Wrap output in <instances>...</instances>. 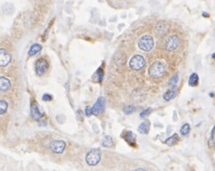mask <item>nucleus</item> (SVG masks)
Listing matches in <instances>:
<instances>
[{
    "instance_id": "obj_22",
    "label": "nucleus",
    "mask_w": 215,
    "mask_h": 171,
    "mask_svg": "<svg viewBox=\"0 0 215 171\" xmlns=\"http://www.w3.org/2000/svg\"><path fill=\"white\" fill-rule=\"evenodd\" d=\"M134 111H135V107L131 104L126 105V107L123 108V112L125 114H132Z\"/></svg>"
},
{
    "instance_id": "obj_27",
    "label": "nucleus",
    "mask_w": 215,
    "mask_h": 171,
    "mask_svg": "<svg viewBox=\"0 0 215 171\" xmlns=\"http://www.w3.org/2000/svg\"><path fill=\"white\" fill-rule=\"evenodd\" d=\"M52 100V97L51 95H49V94H45L43 96V101H45V102H49V101H51Z\"/></svg>"
},
{
    "instance_id": "obj_16",
    "label": "nucleus",
    "mask_w": 215,
    "mask_h": 171,
    "mask_svg": "<svg viewBox=\"0 0 215 171\" xmlns=\"http://www.w3.org/2000/svg\"><path fill=\"white\" fill-rule=\"evenodd\" d=\"M42 49V46L39 45V43H34L30 46L29 50H28V55L29 56H33V55H35L36 53H38V52L41 51Z\"/></svg>"
},
{
    "instance_id": "obj_17",
    "label": "nucleus",
    "mask_w": 215,
    "mask_h": 171,
    "mask_svg": "<svg viewBox=\"0 0 215 171\" xmlns=\"http://www.w3.org/2000/svg\"><path fill=\"white\" fill-rule=\"evenodd\" d=\"M102 145L104 146V147H107V148L113 147V146L114 145L113 140V137H111V136H110V135L105 136L104 139H103V141H102Z\"/></svg>"
},
{
    "instance_id": "obj_28",
    "label": "nucleus",
    "mask_w": 215,
    "mask_h": 171,
    "mask_svg": "<svg viewBox=\"0 0 215 171\" xmlns=\"http://www.w3.org/2000/svg\"><path fill=\"white\" fill-rule=\"evenodd\" d=\"M135 171H146V170L145 168H137Z\"/></svg>"
},
{
    "instance_id": "obj_18",
    "label": "nucleus",
    "mask_w": 215,
    "mask_h": 171,
    "mask_svg": "<svg viewBox=\"0 0 215 171\" xmlns=\"http://www.w3.org/2000/svg\"><path fill=\"white\" fill-rule=\"evenodd\" d=\"M199 83V76L196 73L192 74L191 76L189 77V80H188V84L190 86H197Z\"/></svg>"
},
{
    "instance_id": "obj_24",
    "label": "nucleus",
    "mask_w": 215,
    "mask_h": 171,
    "mask_svg": "<svg viewBox=\"0 0 215 171\" xmlns=\"http://www.w3.org/2000/svg\"><path fill=\"white\" fill-rule=\"evenodd\" d=\"M177 81H178V76H173L172 78H171L170 80H169V85L170 86H172V87H174L176 85V83H177Z\"/></svg>"
},
{
    "instance_id": "obj_9",
    "label": "nucleus",
    "mask_w": 215,
    "mask_h": 171,
    "mask_svg": "<svg viewBox=\"0 0 215 171\" xmlns=\"http://www.w3.org/2000/svg\"><path fill=\"white\" fill-rule=\"evenodd\" d=\"M105 107H106L105 99L103 97L99 98L97 100V102H95V104L92 107V113L94 115H99L100 113H102L103 111H104Z\"/></svg>"
},
{
    "instance_id": "obj_29",
    "label": "nucleus",
    "mask_w": 215,
    "mask_h": 171,
    "mask_svg": "<svg viewBox=\"0 0 215 171\" xmlns=\"http://www.w3.org/2000/svg\"><path fill=\"white\" fill-rule=\"evenodd\" d=\"M204 17H205V18H207V17H208V14L207 15V14H205V13H204Z\"/></svg>"
},
{
    "instance_id": "obj_13",
    "label": "nucleus",
    "mask_w": 215,
    "mask_h": 171,
    "mask_svg": "<svg viewBox=\"0 0 215 171\" xmlns=\"http://www.w3.org/2000/svg\"><path fill=\"white\" fill-rule=\"evenodd\" d=\"M176 95H177V89L176 87H173V88L169 89L166 93H165L163 98L165 101H171V100H173V98H176Z\"/></svg>"
},
{
    "instance_id": "obj_26",
    "label": "nucleus",
    "mask_w": 215,
    "mask_h": 171,
    "mask_svg": "<svg viewBox=\"0 0 215 171\" xmlns=\"http://www.w3.org/2000/svg\"><path fill=\"white\" fill-rule=\"evenodd\" d=\"M93 113H92V107H87L85 108V115L86 116H91Z\"/></svg>"
},
{
    "instance_id": "obj_11",
    "label": "nucleus",
    "mask_w": 215,
    "mask_h": 171,
    "mask_svg": "<svg viewBox=\"0 0 215 171\" xmlns=\"http://www.w3.org/2000/svg\"><path fill=\"white\" fill-rule=\"evenodd\" d=\"M10 87H11L10 79L5 76H0V91L6 92L10 89Z\"/></svg>"
},
{
    "instance_id": "obj_30",
    "label": "nucleus",
    "mask_w": 215,
    "mask_h": 171,
    "mask_svg": "<svg viewBox=\"0 0 215 171\" xmlns=\"http://www.w3.org/2000/svg\"><path fill=\"white\" fill-rule=\"evenodd\" d=\"M212 56H213V57H215V53H213V55H212Z\"/></svg>"
},
{
    "instance_id": "obj_19",
    "label": "nucleus",
    "mask_w": 215,
    "mask_h": 171,
    "mask_svg": "<svg viewBox=\"0 0 215 171\" xmlns=\"http://www.w3.org/2000/svg\"><path fill=\"white\" fill-rule=\"evenodd\" d=\"M177 141H178V135H176V133H174L172 136H170L169 138L166 140V144L169 145V146H173L176 145Z\"/></svg>"
},
{
    "instance_id": "obj_25",
    "label": "nucleus",
    "mask_w": 215,
    "mask_h": 171,
    "mask_svg": "<svg viewBox=\"0 0 215 171\" xmlns=\"http://www.w3.org/2000/svg\"><path fill=\"white\" fill-rule=\"evenodd\" d=\"M151 112H152V108L148 107V108H146V109L142 110V112H141V114H140V116H141L142 118H143V117H146V116H148V115L150 114Z\"/></svg>"
},
{
    "instance_id": "obj_7",
    "label": "nucleus",
    "mask_w": 215,
    "mask_h": 171,
    "mask_svg": "<svg viewBox=\"0 0 215 171\" xmlns=\"http://www.w3.org/2000/svg\"><path fill=\"white\" fill-rule=\"evenodd\" d=\"M12 56L7 49L0 48V67H6L10 64Z\"/></svg>"
},
{
    "instance_id": "obj_2",
    "label": "nucleus",
    "mask_w": 215,
    "mask_h": 171,
    "mask_svg": "<svg viewBox=\"0 0 215 171\" xmlns=\"http://www.w3.org/2000/svg\"><path fill=\"white\" fill-rule=\"evenodd\" d=\"M102 158V153L100 149H91L88 153L86 154L85 161L89 166H95L100 163Z\"/></svg>"
},
{
    "instance_id": "obj_21",
    "label": "nucleus",
    "mask_w": 215,
    "mask_h": 171,
    "mask_svg": "<svg viewBox=\"0 0 215 171\" xmlns=\"http://www.w3.org/2000/svg\"><path fill=\"white\" fill-rule=\"evenodd\" d=\"M190 132V126L189 124H184L181 128H180V133L183 135V136H187L189 135Z\"/></svg>"
},
{
    "instance_id": "obj_5",
    "label": "nucleus",
    "mask_w": 215,
    "mask_h": 171,
    "mask_svg": "<svg viewBox=\"0 0 215 171\" xmlns=\"http://www.w3.org/2000/svg\"><path fill=\"white\" fill-rule=\"evenodd\" d=\"M179 46V39L176 35L169 36L165 40L164 46L168 51H173L178 48Z\"/></svg>"
},
{
    "instance_id": "obj_4",
    "label": "nucleus",
    "mask_w": 215,
    "mask_h": 171,
    "mask_svg": "<svg viewBox=\"0 0 215 171\" xmlns=\"http://www.w3.org/2000/svg\"><path fill=\"white\" fill-rule=\"evenodd\" d=\"M129 66L132 70H135V71L142 70L145 66V59L142 55H135V56L131 58V60L129 62Z\"/></svg>"
},
{
    "instance_id": "obj_1",
    "label": "nucleus",
    "mask_w": 215,
    "mask_h": 171,
    "mask_svg": "<svg viewBox=\"0 0 215 171\" xmlns=\"http://www.w3.org/2000/svg\"><path fill=\"white\" fill-rule=\"evenodd\" d=\"M167 70V65L162 61H155L148 69V74L151 77L163 76Z\"/></svg>"
},
{
    "instance_id": "obj_10",
    "label": "nucleus",
    "mask_w": 215,
    "mask_h": 171,
    "mask_svg": "<svg viewBox=\"0 0 215 171\" xmlns=\"http://www.w3.org/2000/svg\"><path fill=\"white\" fill-rule=\"evenodd\" d=\"M31 116H32L34 120H40L43 116L41 111L39 110L38 104H37L36 102H33L31 104Z\"/></svg>"
},
{
    "instance_id": "obj_6",
    "label": "nucleus",
    "mask_w": 215,
    "mask_h": 171,
    "mask_svg": "<svg viewBox=\"0 0 215 171\" xmlns=\"http://www.w3.org/2000/svg\"><path fill=\"white\" fill-rule=\"evenodd\" d=\"M48 69H49V64H48V62H47L46 59L40 58L36 61L35 71H36V74H38V76H43V74L48 71Z\"/></svg>"
},
{
    "instance_id": "obj_20",
    "label": "nucleus",
    "mask_w": 215,
    "mask_h": 171,
    "mask_svg": "<svg viewBox=\"0 0 215 171\" xmlns=\"http://www.w3.org/2000/svg\"><path fill=\"white\" fill-rule=\"evenodd\" d=\"M7 109H8V102L4 100H1L0 101V115L6 113Z\"/></svg>"
},
{
    "instance_id": "obj_12",
    "label": "nucleus",
    "mask_w": 215,
    "mask_h": 171,
    "mask_svg": "<svg viewBox=\"0 0 215 171\" xmlns=\"http://www.w3.org/2000/svg\"><path fill=\"white\" fill-rule=\"evenodd\" d=\"M155 30H156V33L158 35H163V34H165L169 30V25L166 22H159L157 23Z\"/></svg>"
},
{
    "instance_id": "obj_23",
    "label": "nucleus",
    "mask_w": 215,
    "mask_h": 171,
    "mask_svg": "<svg viewBox=\"0 0 215 171\" xmlns=\"http://www.w3.org/2000/svg\"><path fill=\"white\" fill-rule=\"evenodd\" d=\"M214 132H215V126L211 130V133H210V138L209 140H208V145H209L210 148H213L214 147Z\"/></svg>"
},
{
    "instance_id": "obj_14",
    "label": "nucleus",
    "mask_w": 215,
    "mask_h": 171,
    "mask_svg": "<svg viewBox=\"0 0 215 171\" xmlns=\"http://www.w3.org/2000/svg\"><path fill=\"white\" fill-rule=\"evenodd\" d=\"M124 138H125V140L128 142L130 145H135L136 135L131 132V130H128V132H126L125 133H124Z\"/></svg>"
},
{
    "instance_id": "obj_8",
    "label": "nucleus",
    "mask_w": 215,
    "mask_h": 171,
    "mask_svg": "<svg viewBox=\"0 0 215 171\" xmlns=\"http://www.w3.org/2000/svg\"><path fill=\"white\" fill-rule=\"evenodd\" d=\"M65 147H66V143L63 140H54L51 143V150L55 154L63 153Z\"/></svg>"
},
{
    "instance_id": "obj_15",
    "label": "nucleus",
    "mask_w": 215,
    "mask_h": 171,
    "mask_svg": "<svg viewBox=\"0 0 215 171\" xmlns=\"http://www.w3.org/2000/svg\"><path fill=\"white\" fill-rule=\"evenodd\" d=\"M149 128H150V122L149 121H145L139 126L138 130L142 135H146L149 132Z\"/></svg>"
},
{
    "instance_id": "obj_3",
    "label": "nucleus",
    "mask_w": 215,
    "mask_h": 171,
    "mask_svg": "<svg viewBox=\"0 0 215 171\" xmlns=\"http://www.w3.org/2000/svg\"><path fill=\"white\" fill-rule=\"evenodd\" d=\"M138 46L143 51H150L154 46V40L151 36L145 35L142 38H140Z\"/></svg>"
}]
</instances>
